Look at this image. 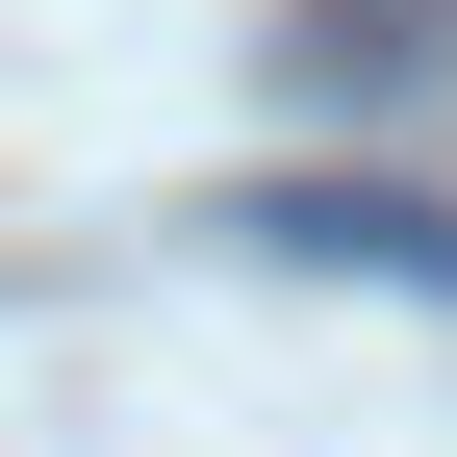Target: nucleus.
Here are the masks:
<instances>
[{
  "mask_svg": "<svg viewBox=\"0 0 457 457\" xmlns=\"http://www.w3.org/2000/svg\"><path fill=\"white\" fill-rule=\"evenodd\" d=\"M204 228H254V254H381V279L457 305V204H381V179H254V204H204Z\"/></svg>",
  "mask_w": 457,
  "mask_h": 457,
  "instance_id": "nucleus-1",
  "label": "nucleus"
},
{
  "mask_svg": "<svg viewBox=\"0 0 457 457\" xmlns=\"http://www.w3.org/2000/svg\"><path fill=\"white\" fill-rule=\"evenodd\" d=\"M279 77H305V102H407V77H457V0H305Z\"/></svg>",
  "mask_w": 457,
  "mask_h": 457,
  "instance_id": "nucleus-2",
  "label": "nucleus"
}]
</instances>
